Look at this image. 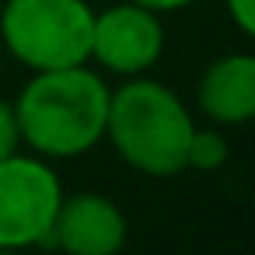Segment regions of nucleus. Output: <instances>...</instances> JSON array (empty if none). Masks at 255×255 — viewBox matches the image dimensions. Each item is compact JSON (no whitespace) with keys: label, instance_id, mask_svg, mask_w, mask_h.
<instances>
[{"label":"nucleus","instance_id":"nucleus-1","mask_svg":"<svg viewBox=\"0 0 255 255\" xmlns=\"http://www.w3.org/2000/svg\"><path fill=\"white\" fill-rule=\"evenodd\" d=\"M109 84L81 67L35 70V77L21 88L14 105L21 143H28L39 157H81L105 136L109 116Z\"/></svg>","mask_w":255,"mask_h":255},{"label":"nucleus","instance_id":"nucleus-2","mask_svg":"<svg viewBox=\"0 0 255 255\" xmlns=\"http://www.w3.org/2000/svg\"><path fill=\"white\" fill-rule=\"evenodd\" d=\"M196 123L185 102L150 77H129L123 88L109 95L105 136L119 150V157L154 178L178 175L185 168V147Z\"/></svg>","mask_w":255,"mask_h":255},{"label":"nucleus","instance_id":"nucleus-3","mask_svg":"<svg viewBox=\"0 0 255 255\" xmlns=\"http://www.w3.org/2000/svg\"><path fill=\"white\" fill-rule=\"evenodd\" d=\"M0 35L7 53L35 70L81 67L91 60L95 11L88 0H0Z\"/></svg>","mask_w":255,"mask_h":255},{"label":"nucleus","instance_id":"nucleus-4","mask_svg":"<svg viewBox=\"0 0 255 255\" xmlns=\"http://www.w3.org/2000/svg\"><path fill=\"white\" fill-rule=\"evenodd\" d=\"M60 199V175L42 157H4L0 161V248L21 252L49 245Z\"/></svg>","mask_w":255,"mask_h":255},{"label":"nucleus","instance_id":"nucleus-5","mask_svg":"<svg viewBox=\"0 0 255 255\" xmlns=\"http://www.w3.org/2000/svg\"><path fill=\"white\" fill-rule=\"evenodd\" d=\"M164 53V28L157 11L140 7L133 0L112 4L95 14L91 25V60L109 74L140 77Z\"/></svg>","mask_w":255,"mask_h":255},{"label":"nucleus","instance_id":"nucleus-6","mask_svg":"<svg viewBox=\"0 0 255 255\" xmlns=\"http://www.w3.org/2000/svg\"><path fill=\"white\" fill-rule=\"evenodd\" d=\"M49 245L63 255H116L126 245V217L102 192L63 196L53 217Z\"/></svg>","mask_w":255,"mask_h":255},{"label":"nucleus","instance_id":"nucleus-7","mask_svg":"<svg viewBox=\"0 0 255 255\" xmlns=\"http://www.w3.org/2000/svg\"><path fill=\"white\" fill-rule=\"evenodd\" d=\"M199 109L217 126H241L255 116V56H217L199 77Z\"/></svg>","mask_w":255,"mask_h":255},{"label":"nucleus","instance_id":"nucleus-8","mask_svg":"<svg viewBox=\"0 0 255 255\" xmlns=\"http://www.w3.org/2000/svg\"><path fill=\"white\" fill-rule=\"evenodd\" d=\"M224 161H227V140L217 129H192L189 147H185V168L217 171Z\"/></svg>","mask_w":255,"mask_h":255},{"label":"nucleus","instance_id":"nucleus-9","mask_svg":"<svg viewBox=\"0 0 255 255\" xmlns=\"http://www.w3.org/2000/svg\"><path fill=\"white\" fill-rule=\"evenodd\" d=\"M21 147V129H18V116H14V105L0 98V161L18 154Z\"/></svg>","mask_w":255,"mask_h":255},{"label":"nucleus","instance_id":"nucleus-10","mask_svg":"<svg viewBox=\"0 0 255 255\" xmlns=\"http://www.w3.org/2000/svg\"><path fill=\"white\" fill-rule=\"evenodd\" d=\"M227 14L241 35H255V0H227Z\"/></svg>","mask_w":255,"mask_h":255},{"label":"nucleus","instance_id":"nucleus-11","mask_svg":"<svg viewBox=\"0 0 255 255\" xmlns=\"http://www.w3.org/2000/svg\"><path fill=\"white\" fill-rule=\"evenodd\" d=\"M133 4H140V7H150V11L164 14V11H182V7H189L192 0H133Z\"/></svg>","mask_w":255,"mask_h":255},{"label":"nucleus","instance_id":"nucleus-12","mask_svg":"<svg viewBox=\"0 0 255 255\" xmlns=\"http://www.w3.org/2000/svg\"><path fill=\"white\" fill-rule=\"evenodd\" d=\"M0 255H18V252L14 248H0Z\"/></svg>","mask_w":255,"mask_h":255}]
</instances>
